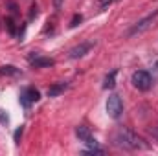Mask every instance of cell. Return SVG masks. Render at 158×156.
I'll return each instance as SVG.
<instances>
[{
  "instance_id": "cell-1",
  "label": "cell",
  "mask_w": 158,
  "mask_h": 156,
  "mask_svg": "<svg viewBox=\"0 0 158 156\" xmlns=\"http://www.w3.org/2000/svg\"><path fill=\"white\" fill-rule=\"evenodd\" d=\"M112 143L119 147V149H125V151H138V149H147V143L138 136L134 134L132 130L129 129H118L114 134H112Z\"/></svg>"
},
{
  "instance_id": "cell-2",
  "label": "cell",
  "mask_w": 158,
  "mask_h": 156,
  "mask_svg": "<svg viewBox=\"0 0 158 156\" xmlns=\"http://www.w3.org/2000/svg\"><path fill=\"white\" fill-rule=\"evenodd\" d=\"M132 84H134V88L145 92V90L151 88V84H153V77H151L149 72H145V70H138V72L132 74Z\"/></svg>"
},
{
  "instance_id": "cell-3",
  "label": "cell",
  "mask_w": 158,
  "mask_h": 156,
  "mask_svg": "<svg viewBox=\"0 0 158 156\" xmlns=\"http://www.w3.org/2000/svg\"><path fill=\"white\" fill-rule=\"evenodd\" d=\"M156 17H158V9L155 11V13L147 15L145 18L138 20V22H136V24H134V26H132L129 31H127V37H134V35H140V33H143V31H145V30H147V28H149L153 22H155V18H156Z\"/></svg>"
},
{
  "instance_id": "cell-4",
  "label": "cell",
  "mask_w": 158,
  "mask_h": 156,
  "mask_svg": "<svg viewBox=\"0 0 158 156\" xmlns=\"http://www.w3.org/2000/svg\"><path fill=\"white\" fill-rule=\"evenodd\" d=\"M107 114L112 119H119L121 117V114H123V103H121L119 96H116V94L109 96V99H107Z\"/></svg>"
},
{
  "instance_id": "cell-5",
  "label": "cell",
  "mask_w": 158,
  "mask_h": 156,
  "mask_svg": "<svg viewBox=\"0 0 158 156\" xmlns=\"http://www.w3.org/2000/svg\"><path fill=\"white\" fill-rule=\"evenodd\" d=\"M92 42H81V44H77V46H74L70 51H68V57L70 59H81V57H85L90 50H92Z\"/></svg>"
},
{
  "instance_id": "cell-6",
  "label": "cell",
  "mask_w": 158,
  "mask_h": 156,
  "mask_svg": "<svg viewBox=\"0 0 158 156\" xmlns=\"http://www.w3.org/2000/svg\"><path fill=\"white\" fill-rule=\"evenodd\" d=\"M40 99V94L39 90H35V88H26L22 94H20V103L24 105V107H30L31 103H35V101H39Z\"/></svg>"
},
{
  "instance_id": "cell-7",
  "label": "cell",
  "mask_w": 158,
  "mask_h": 156,
  "mask_svg": "<svg viewBox=\"0 0 158 156\" xmlns=\"http://www.w3.org/2000/svg\"><path fill=\"white\" fill-rule=\"evenodd\" d=\"M30 63H31V66H35V68H50V66L55 64L53 59H50V57H39V55L30 57Z\"/></svg>"
},
{
  "instance_id": "cell-8",
  "label": "cell",
  "mask_w": 158,
  "mask_h": 156,
  "mask_svg": "<svg viewBox=\"0 0 158 156\" xmlns=\"http://www.w3.org/2000/svg\"><path fill=\"white\" fill-rule=\"evenodd\" d=\"M66 88H68V83H55V84H52V86L48 88V97H57V96H61Z\"/></svg>"
},
{
  "instance_id": "cell-9",
  "label": "cell",
  "mask_w": 158,
  "mask_h": 156,
  "mask_svg": "<svg viewBox=\"0 0 158 156\" xmlns=\"http://www.w3.org/2000/svg\"><path fill=\"white\" fill-rule=\"evenodd\" d=\"M116 76H118V70H112L107 77H105V83H103V88L105 90H110L116 86Z\"/></svg>"
},
{
  "instance_id": "cell-10",
  "label": "cell",
  "mask_w": 158,
  "mask_h": 156,
  "mask_svg": "<svg viewBox=\"0 0 158 156\" xmlns=\"http://www.w3.org/2000/svg\"><path fill=\"white\" fill-rule=\"evenodd\" d=\"M76 134H77V138L81 140V142H86V140H90V138H92V134H90L88 127H85V125H79L77 129H76Z\"/></svg>"
},
{
  "instance_id": "cell-11",
  "label": "cell",
  "mask_w": 158,
  "mask_h": 156,
  "mask_svg": "<svg viewBox=\"0 0 158 156\" xmlns=\"http://www.w3.org/2000/svg\"><path fill=\"white\" fill-rule=\"evenodd\" d=\"M19 74H20V70L15 68V66H11V64L0 68V76H19Z\"/></svg>"
},
{
  "instance_id": "cell-12",
  "label": "cell",
  "mask_w": 158,
  "mask_h": 156,
  "mask_svg": "<svg viewBox=\"0 0 158 156\" xmlns=\"http://www.w3.org/2000/svg\"><path fill=\"white\" fill-rule=\"evenodd\" d=\"M6 28H7V31H9L11 35H15V33H17V31H15V20H13L11 17H7V18H6Z\"/></svg>"
},
{
  "instance_id": "cell-13",
  "label": "cell",
  "mask_w": 158,
  "mask_h": 156,
  "mask_svg": "<svg viewBox=\"0 0 158 156\" xmlns=\"http://www.w3.org/2000/svg\"><path fill=\"white\" fill-rule=\"evenodd\" d=\"M105 151L101 149V147H96V149H86V151H83V154H103Z\"/></svg>"
},
{
  "instance_id": "cell-14",
  "label": "cell",
  "mask_w": 158,
  "mask_h": 156,
  "mask_svg": "<svg viewBox=\"0 0 158 156\" xmlns=\"http://www.w3.org/2000/svg\"><path fill=\"white\" fill-rule=\"evenodd\" d=\"M81 20H83V17H81V15H76V17L72 18V22H70V28H76Z\"/></svg>"
},
{
  "instance_id": "cell-15",
  "label": "cell",
  "mask_w": 158,
  "mask_h": 156,
  "mask_svg": "<svg viewBox=\"0 0 158 156\" xmlns=\"http://www.w3.org/2000/svg\"><path fill=\"white\" fill-rule=\"evenodd\" d=\"M22 127H19L17 130H15V143H20V136H22Z\"/></svg>"
},
{
  "instance_id": "cell-16",
  "label": "cell",
  "mask_w": 158,
  "mask_h": 156,
  "mask_svg": "<svg viewBox=\"0 0 158 156\" xmlns=\"http://www.w3.org/2000/svg\"><path fill=\"white\" fill-rule=\"evenodd\" d=\"M37 13H39V7H37V6L33 4V6H31V11H30V18H33V17H37Z\"/></svg>"
},
{
  "instance_id": "cell-17",
  "label": "cell",
  "mask_w": 158,
  "mask_h": 156,
  "mask_svg": "<svg viewBox=\"0 0 158 156\" xmlns=\"http://www.w3.org/2000/svg\"><path fill=\"white\" fill-rule=\"evenodd\" d=\"M61 6H63V0H53V7L55 9H61Z\"/></svg>"
},
{
  "instance_id": "cell-18",
  "label": "cell",
  "mask_w": 158,
  "mask_h": 156,
  "mask_svg": "<svg viewBox=\"0 0 158 156\" xmlns=\"http://www.w3.org/2000/svg\"><path fill=\"white\" fill-rule=\"evenodd\" d=\"M9 7H11V13L17 15V6H15V2H9Z\"/></svg>"
},
{
  "instance_id": "cell-19",
  "label": "cell",
  "mask_w": 158,
  "mask_h": 156,
  "mask_svg": "<svg viewBox=\"0 0 158 156\" xmlns=\"http://www.w3.org/2000/svg\"><path fill=\"white\" fill-rule=\"evenodd\" d=\"M0 121H2V123H7V116H4L2 110H0Z\"/></svg>"
},
{
  "instance_id": "cell-20",
  "label": "cell",
  "mask_w": 158,
  "mask_h": 156,
  "mask_svg": "<svg viewBox=\"0 0 158 156\" xmlns=\"http://www.w3.org/2000/svg\"><path fill=\"white\" fill-rule=\"evenodd\" d=\"M112 0H99V4H101V7H105V6H109Z\"/></svg>"
}]
</instances>
